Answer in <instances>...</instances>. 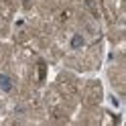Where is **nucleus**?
Instances as JSON below:
<instances>
[{"instance_id": "obj_1", "label": "nucleus", "mask_w": 126, "mask_h": 126, "mask_svg": "<svg viewBox=\"0 0 126 126\" xmlns=\"http://www.w3.org/2000/svg\"><path fill=\"white\" fill-rule=\"evenodd\" d=\"M0 83H2V88H4V90H8V88H10V81H6V77H4V75H0Z\"/></svg>"}]
</instances>
